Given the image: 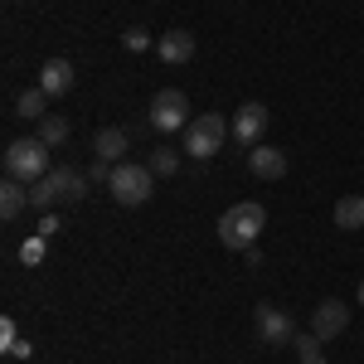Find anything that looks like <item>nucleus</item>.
<instances>
[{
    "label": "nucleus",
    "instance_id": "obj_1",
    "mask_svg": "<svg viewBox=\"0 0 364 364\" xmlns=\"http://www.w3.org/2000/svg\"><path fill=\"white\" fill-rule=\"evenodd\" d=\"M262 224H267L262 204L243 199V204H233L224 219H219V243H224V248H233V252H248V248H257V238H262Z\"/></svg>",
    "mask_w": 364,
    "mask_h": 364
},
{
    "label": "nucleus",
    "instance_id": "obj_2",
    "mask_svg": "<svg viewBox=\"0 0 364 364\" xmlns=\"http://www.w3.org/2000/svg\"><path fill=\"white\" fill-rule=\"evenodd\" d=\"M228 136H233V122H224L219 112H204V117H195V122L185 127V156L209 161V156H219V151H224Z\"/></svg>",
    "mask_w": 364,
    "mask_h": 364
},
{
    "label": "nucleus",
    "instance_id": "obj_3",
    "mask_svg": "<svg viewBox=\"0 0 364 364\" xmlns=\"http://www.w3.org/2000/svg\"><path fill=\"white\" fill-rule=\"evenodd\" d=\"M5 175H10V180H25V185L44 180V175H49V146L39 136L34 141H10V146H5Z\"/></svg>",
    "mask_w": 364,
    "mask_h": 364
},
{
    "label": "nucleus",
    "instance_id": "obj_4",
    "mask_svg": "<svg viewBox=\"0 0 364 364\" xmlns=\"http://www.w3.org/2000/svg\"><path fill=\"white\" fill-rule=\"evenodd\" d=\"M107 190H112L117 204H146L151 199V190H156V170L146 166H112V180H107Z\"/></svg>",
    "mask_w": 364,
    "mask_h": 364
},
{
    "label": "nucleus",
    "instance_id": "obj_5",
    "mask_svg": "<svg viewBox=\"0 0 364 364\" xmlns=\"http://www.w3.org/2000/svg\"><path fill=\"white\" fill-rule=\"evenodd\" d=\"M185 92L180 87H161L156 97H151V107H146V117H151V127L156 132H185L190 122H185Z\"/></svg>",
    "mask_w": 364,
    "mask_h": 364
},
{
    "label": "nucleus",
    "instance_id": "obj_6",
    "mask_svg": "<svg viewBox=\"0 0 364 364\" xmlns=\"http://www.w3.org/2000/svg\"><path fill=\"white\" fill-rule=\"evenodd\" d=\"M262 132H267V107L262 102H243L238 117H233V141L238 146H262Z\"/></svg>",
    "mask_w": 364,
    "mask_h": 364
},
{
    "label": "nucleus",
    "instance_id": "obj_7",
    "mask_svg": "<svg viewBox=\"0 0 364 364\" xmlns=\"http://www.w3.org/2000/svg\"><path fill=\"white\" fill-rule=\"evenodd\" d=\"M257 336H262V345H291V340H296V326H291L287 311L257 306Z\"/></svg>",
    "mask_w": 364,
    "mask_h": 364
},
{
    "label": "nucleus",
    "instance_id": "obj_8",
    "mask_svg": "<svg viewBox=\"0 0 364 364\" xmlns=\"http://www.w3.org/2000/svg\"><path fill=\"white\" fill-rule=\"evenodd\" d=\"M345 326H350V306L345 301H321L316 316H311V336H321V340H340Z\"/></svg>",
    "mask_w": 364,
    "mask_h": 364
},
{
    "label": "nucleus",
    "instance_id": "obj_9",
    "mask_svg": "<svg viewBox=\"0 0 364 364\" xmlns=\"http://www.w3.org/2000/svg\"><path fill=\"white\" fill-rule=\"evenodd\" d=\"M156 49H161V58H166L170 68H180V63L195 58V34H190V29H166Z\"/></svg>",
    "mask_w": 364,
    "mask_h": 364
},
{
    "label": "nucleus",
    "instance_id": "obj_10",
    "mask_svg": "<svg viewBox=\"0 0 364 364\" xmlns=\"http://www.w3.org/2000/svg\"><path fill=\"white\" fill-rule=\"evenodd\" d=\"M73 78H78V73H73V63H68V58H49V63L39 68V87H44L49 97H68Z\"/></svg>",
    "mask_w": 364,
    "mask_h": 364
},
{
    "label": "nucleus",
    "instance_id": "obj_11",
    "mask_svg": "<svg viewBox=\"0 0 364 364\" xmlns=\"http://www.w3.org/2000/svg\"><path fill=\"white\" fill-rule=\"evenodd\" d=\"M248 170L257 175V180H282V175H287V156H282L277 146H252Z\"/></svg>",
    "mask_w": 364,
    "mask_h": 364
},
{
    "label": "nucleus",
    "instance_id": "obj_12",
    "mask_svg": "<svg viewBox=\"0 0 364 364\" xmlns=\"http://www.w3.org/2000/svg\"><path fill=\"white\" fill-rule=\"evenodd\" d=\"M25 209H29V185L5 175V185H0V219H20Z\"/></svg>",
    "mask_w": 364,
    "mask_h": 364
},
{
    "label": "nucleus",
    "instance_id": "obj_13",
    "mask_svg": "<svg viewBox=\"0 0 364 364\" xmlns=\"http://www.w3.org/2000/svg\"><path fill=\"white\" fill-rule=\"evenodd\" d=\"M92 151H97V161L122 166V156H127V132H122V127H102L97 141H92Z\"/></svg>",
    "mask_w": 364,
    "mask_h": 364
},
{
    "label": "nucleus",
    "instance_id": "obj_14",
    "mask_svg": "<svg viewBox=\"0 0 364 364\" xmlns=\"http://www.w3.org/2000/svg\"><path fill=\"white\" fill-rule=\"evenodd\" d=\"M54 199H63V190H58V175L49 170L44 180H34V185H29V209L49 214V209H54Z\"/></svg>",
    "mask_w": 364,
    "mask_h": 364
},
{
    "label": "nucleus",
    "instance_id": "obj_15",
    "mask_svg": "<svg viewBox=\"0 0 364 364\" xmlns=\"http://www.w3.org/2000/svg\"><path fill=\"white\" fill-rule=\"evenodd\" d=\"M15 112L25 117V122H44V117H49V92H44V87H25V92L15 97Z\"/></svg>",
    "mask_w": 364,
    "mask_h": 364
},
{
    "label": "nucleus",
    "instance_id": "obj_16",
    "mask_svg": "<svg viewBox=\"0 0 364 364\" xmlns=\"http://www.w3.org/2000/svg\"><path fill=\"white\" fill-rule=\"evenodd\" d=\"M336 224L345 228V233L364 228V195H340V204H336Z\"/></svg>",
    "mask_w": 364,
    "mask_h": 364
},
{
    "label": "nucleus",
    "instance_id": "obj_17",
    "mask_svg": "<svg viewBox=\"0 0 364 364\" xmlns=\"http://www.w3.org/2000/svg\"><path fill=\"white\" fill-rule=\"evenodd\" d=\"M0 350H5L10 360H29V355H34V345L20 340V331H15V321H10V316L0 321Z\"/></svg>",
    "mask_w": 364,
    "mask_h": 364
},
{
    "label": "nucleus",
    "instance_id": "obj_18",
    "mask_svg": "<svg viewBox=\"0 0 364 364\" xmlns=\"http://www.w3.org/2000/svg\"><path fill=\"white\" fill-rule=\"evenodd\" d=\"M54 175H58V190H63V199H68V204L87 195V175H83V170L63 166V170H54Z\"/></svg>",
    "mask_w": 364,
    "mask_h": 364
},
{
    "label": "nucleus",
    "instance_id": "obj_19",
    "mask_svg": "<svg viewBox=\"0 0 364 364\" xmlns=\"http://www.w3.org/2000/svg\"><path fill=\"white\" fill-rule=\"evenodd\" d=\"M68 132H73V127H68V117H44V122H39V141H44V146H58V141H68Z\"/></svg>",
    "mask_w": 364,
    "mask_h": 364
},
{
    "label": "nucleus",
    "instance_id": "obj_20",
    "mask_svg": "<svg viewBox=\"0 0 364 364\" xmlns=\"http://www.w3.org/2000/svg\"><path fill=\"white\" fill-rule=\"evenodd\" d=\"M20 262H29V267L44 262V233H29L25 243H20Z\"/></svg>",
    "mask_w": 364,
    "mask_h": 364
},
{
    "label": "nucleus",
    "instance_id": "obj_21",
    "mask_svg": "<svg viewBox=\"0 0 364 364\" xmlns=\"http://www.w3.org/2000/svg\"><path fill=\"white\" fill-rule=\"evenodd\" d=\"M291 345H296L301 364H316V360H321V345H326V340H321V336H296Z\"/></svg>",
    "mask_w": 364,
    "mask_h": 364
},
{
    "label": "nucleus",
    "instance_id": "obj_22",
    "mask_svg": "<svg viewBox=\"0 0 364 364\" xmlns=\"http://www.w3.org/2000/svg\"><path fill=\"white\" fill-rule=\"evenodd\" d=\"M151 170H156V175H175V170H180V156H175L170 146H161V151L151 156Z\"/></svg>",
    "mask_w": 364,
    "mask_h": 364
},
{
    "label": "nucleus",
    "instance_id": "obj_23",
    "mask_svg": "<svg viewBox=\"0 0 364 364\" xmlns=\"http://www.w3.org/2000/svg\"><path fill=\"white\" fill-rule=\"evenodd\" d=\"M122 44H127L132 54H146V49H151V34H146V29H127V34H122Z\"/></svg>",
    "mask_w": 364,
    "mask_h": 364
},
{
    "label": "nucleus",
    "instance_id": "obj_24",
    "mask_svg": "<svg viewBox=\"0 0 364 364\" xmlns=\"http://www.w3.org/2000/svg\"><path fill=\"white\" fill-rule=\"evenodd\" d=\"M58 224H63L58 214H39V228H34V233H44V238H54V233H58Z\"/></svg>",
    "mask_w": 364,
    "mask_h": 364
},
{
    "label": "nucleus",
    "instance_id": "obj_25",
    "mask_svg": "<svg viewBox=\"0 0 364 364\" xmlns=\"http://www.w3.org/2000/svg\"><path fill=\"white\" fill-rule=\"evenodd\" d=\"M360 306H364V282H360Z\"/></svg>",
    "mask_w": 364,
    "mask_h": 364
}]
</instances>
